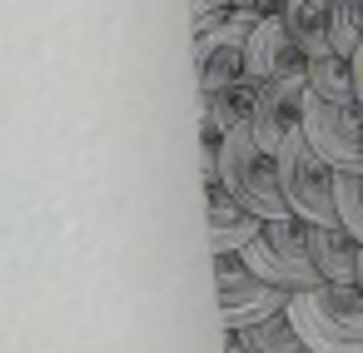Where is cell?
Masks as SVG:
<instances>
[{"label": "cell", "mask_w": 363, "mask_h": 353, "mask_svg": "<svg viewBox=\"0 0 363 353\" xmlns=\"http://www.w3.org/2000/svg\"><path fill=\"white\" fill-rule=\"evenodd\" d=\"M338 219L363 244V169H338Z\"/></svg>", "instance_id": "cell-16"}, {"label": "cell", "mask_w": 363, "mask_h": 353, "mask_svg": "<svg viewBox=\"0 0 363 353\" xmlns=\"http://www.w3.org/2000/svg\"><path fill=\"white\" fill-rule=\"evenodd\" d=\"M224 353H254V348L244 343V333H234V328H224Z\"/></svg>", "instance_id": "cell-18"}, {"label": "cell", "mask_w": 363, "mask_h": 353, "mask_svg": "<svg viewBox=\"0 0 363 353\" xmlns=\"http://www.w3.org/2000/svg\"><path fill=\"white\" fill-rule=\"evenodd\" d=\"M214 293H219V318H224V328H234V333L264 323L269 313H284L289 298H294V293H284L279 284L259 279L244 254H214Z\"/></svg>", "instance_id": "cell-6"}, {"label": "cell", "mask_w": 363, "mask_h": 353, "mask_svg": "<svg viewBox=\"0 0 363 353\" xmlns=\"http://www.w3.org/2000/svg\"><path fill=\"white\" fill-rule=\"evenodd\" d=\"M333 50L338 55H358V45H363V0H333Z\"/></svg>", "instance_id": "cell-15"}, {"label": "cell", "mask_w": 363, "mask_h": 353, "mask_svg": "<svg viewBox=\"0 0 363 353\" xmlns=\"http://www.w3.org/2000/svg\"><path fill=\"white\" fill-rule=\"evenodd\" d=\"M279 16H284V26L294 30V40L308 50V60L333 50V11L323 6V0H289Z\"/></svg>", "instance_id": "cell-12"}, {"label": "cell", "mask_w": 363, "mask_h": 353, "mask_svg": "<svg viewBox=\"0 0 363 353\" xmlns=\"http://www.w3.org/2000/svg\"><path fill=\"white\" fill-rule=\"evenodd\" d=\"M303 135L333 169H363V100H323L308 90Z\"/></svg>", "instance_id": "cell-7"}, {"label": "cell", "mask_w": 363, "mask_h": 353, "mask_svg": "<svg viewBox=\"0 0 363 353\" xmlns=\"http://www.w3.org/2000/svg\"><path fill=\"white\" fill-rule=\"evenodd\" d=\"M279 174H284V199H289L294 219H303V224H343L338 219V169L308 145L303 130H294L289 145L279 150Z\"/></svg>", "instance_id": "cell-3"}, {"label": "cell", "mask_w": 363, "mask_h": 353, "mask_svg": "<svg viewBox=\"0 0 363 353\" xmlns=\"http://www.w3.org/2000/svg\"><path fill=\"white\" fill-rule=\"evenodd\" d=\"M353 80H358V100H363V45H358V55H353Z\"/></svg>", "instance_id": "cell-19"}, {"label": "cell", "mask_w": 363, "mask_h": 353, "mask_svg": "<svg viewBox=\"0 0 363 353\" xmlns=\"http://www.w3.org/2000/svg\"><path fill=\"white\" fill-rule=\"evenodd\" d=\"M259 21H264L259 11H229L214 30L194 35V85H199V95L249 85V35L259 30Z\"/></svg>", "instance_id": "cell-4"}, {"label": "cell", "mask_w": 363, "mask_h": 353, "mask_svg": "<svg viewBox=\"0 0 363 353\" xmlns=\"http://www.w3.org/2000/svg\"><path fill=\"white\" fill-rule=\"evenodd\" d=\"M269 80H308V50L294 40L284 16H264L249 35V85Z\"/></svg>", "instance_id": "cell-9"}, {"label": "cell", "mask_w": 363, "mask_h": 353, "mask_svg": "<svg viewBox=\"0 0 363 353\" xmlns=\"http://www.w3.org/2000/svg\"><path fill=\"white\" fill-rule=\"evenodd\" d=\"M308 90L323 100H358V80H353V60L328 50L308 60Z\"/></svg>", "instance_id": "cell-13"}, {"label": "cell", "mask_w": 363, "mask_h": 353, "mask_svg": "<svg viewBox=\"0 0 363 353\" xmlns=\"http://www.w3.org/2000/svg\"><path fill=\"white\" fill-rule=\"evenodd\" d=\"M289 318L298 323L308 353H363V288L358 284H318L289 298Z\"/></svg>", "instance_id": "cell-1"}, {"label": "cell", "mask_w": 363, "mask_h": 353, "mask_svg": "<svg viewBox=\"0 0 363 353\" xmlns=\"http://www.w3.org/2000/svg\"><path fill=\"white\" fill-rule=\"evenodd\" d=\"M284 6H289V0H264V16H279Z\"/></svg>", "instance_id": "cell-21"}, {"label": "cell", "mask_w": 363, "mask_h": 353, "mask_svg": "<svg viewBox=\"0 0 363 353\" xmlns=\"http://www.w3.org/2000/svg\"><path fill=\"white\" fill-rule=\"evenodd\" d=\"M219 179L234 189V199H244L259 219H294L289 199H284V174H279V155H269L254 140V125H234L224 135L219 150Z\"/></svg>", "instance_id": "cell-2"}, {"label": "cell", "mask_w": 363, "mask_h": 353, "mask_svg": "<svg viewBox=\"0 0 363 353\" xmlns=\"http://www.w3.org/2000/svg\"><path fill=\"white\" fill-rule=\"evenodd\" d=\"M234 11H259L264 16V0H234Z\"/></svg>", "instance_id": "cell-20"}, {"label": "cell", "mask_w": 363, "mask_h": 353, "mask_svg": "<svg viewBox=\"0 0 363 353\" xmlns=\"http://www.w3.org/2000/svg\"><path fill=\"white\" fill-rule=\"evenodd\" d=\"M204 229H209V249L214 254H244L259 239L264 219L244 199H234V189L219 174H204Z\"/></svg>", "instance_id": "cell-10"}, {"label": "cell", "mask_w": 363, "mask_h": 353, "mask_svg": "<svg viewBox=\"0 0 363 353\" xmlns=\"http://www.w3.org/2000/svg\"><path fill=\"white\" fill-rule=\"evenodd\" d=\"M244 343H249L254 353H308V343H303L298 323L289 318V308H284V313H269V318L254 323V328H244Z\"/></svg>", "instance_id": "cell-14"}, {"label": "cell", "mask_w": 363, "mask_h": 353, "mask_svg": "<svg viewBox=\"0 0 363 353\" xmlns=\"http://www.w3.org/2000/svg\"><path fill=\"white\" fill-rule=\"evenodd\" d=\"M323 6H333V0H323Z\"/></svg>", "instance_id": "cell-23"}, {"label": "cell", "mask_w": 363, "mask_h": 353, "mask_svg": "<svg viewBox=\"0 0 363 353\" xmlns=\"http://www.w3.org/2000/svg\"><path fill=\"white\" fill-rule=\"evenodd\" d=\"M303 234H308V254L323 284H358L363 244L343 224H303Z\"/></svg>", "instance_id": "cell-11"}, {"label": "cell", "mask_w": 363, "mask_h": 353, "mask_svg": "<svg viewBox=\"0 0 363 353\" xmlns=\"http://www.w3.org/2000/svg\"><path fill=\"white\" fill-rule=\"evenodd\" d=\"M234 11V0H189V21H194V35L214 30L224 16Z\"/></svg>", "instance_id": "cell-17"}, {"label": "cell", "mask_w": 363, "mask_h": 353, "mask_svg": "<svg viewBox=\"0 0 363 353\" xmlns=\"http://www.w3.org/2000/svg\"><path fill=\"white\" fill-rule=\"evenodd\" d=\"M249 269L269 284H279L284 293H303V288H318V269H313V254H308V234H303V219H264L259 239L244 249Z\"/></svg>", "instance_id": "cell-5"}, {"label": "cell", "mask_w": 363, "mask_h": 353, "mask_svg": "<svg viewBox=\"0 0 363 353\" xmlns=\"http://www.w3.org/2000/svg\"><path fill=\"white\" fill-rule=\"evenodd\" d=\"M358 288H363V264H358Z\"/></svg>", "instance_id": "cell-22"}, {"label": "cell", "mask_w": 363, "mask_h": 353, "mask_svg": "<svg viewBox=\"0 0 363 353\" xmlns=\"http://www.w3.org/2000/svg\"><path fill=\"white\" fill-rule=\"evenodd\" d=\"M303 105H308V80H269L254 85V140L279 155L294 130H303Z\"/></svg>", "instance_id": "cell-8"}]
</instances>
